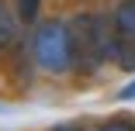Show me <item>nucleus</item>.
Returning <instances> with one entry per match:
<instances>
[{
    "instance_id": "1",
    "label": "nucleus",
    "mask_w": 135,
    "mask_h": 131,
    "mask_svg": "<svg viewBox=\"0 0 135 131\" xmlns=\"http://www.w3.org/2000/svg\"><path fill=\"white\" fill-rule=\"evenodd\" d=\"M66 31H69L76 72H97L104 62H111V48L118 45L111 14H76L66 24Z\"/></svg>"
},
{
    "instance_id": "2",
    "label": "nucleus",
    "mask_w": 135,
    "mask_h": 131,
    "mask_svg": "<svg viewBox=\"0 0 135 131\" xmlns=\"http://www.w3.org/2000/svg\"><path fill=\"white\" fill-rule=\"evenodd\" d=\"M31 52H35V62L52 72V76H62L73 69V48H69V31L62 21H45L38 24L35 31V41H31Z\"/></svg>"
},
{
    "instance_id": "3",
    "label": "nucleus",
    "mask_w": 135,
    "mask_h": 131,
    "mask_svg": "<svg viewBox=\"0 0 135 131\" xmlns=\"http://www.w3.org/2000/svg\"><path fill=\"white\" fill-rule=\"evenodd\" d=\"M111 21H114L118 38L128 41V45H135V0H121L118 11L111 14Z\"/></svg>"
},
{
    "instance_id": "4",
    "label": "nucleus",
    "mask_w": 135,
    "mask_h": 131,
    "mask_svg": "<svg viewBox=\"0 0 135 131\" xmlns=\"http://www.w3.org/2000/svg\"><path fill=\"white\" fill-rule=\"evenodd\" d=\"M17 14H14V7L7 4V0H0V48H7L14 38H17Z\"/></svg>"
},
{
    "instance_id": "5",
    "label": "nucleus",
    "mask_w": 135,
    "mask_h": 131,
    "mask_svg": "<svg viewBox=\"0 0 135 131\" xmlns=\"http://www.w3.org/2000/svg\"><path fill=\"white\" fill-rule=\"evenodd\" d=\"M111 62L118 66V69H135V45H128V41H121L118 38V45L111 48Z\"/></svg>"
},
{
    "instance_id": "6",
    "label": "nucleus",
    "mask_w": 135,
    "mask_h": 131,
    "mask_svg": "<svg viewBox=\"0 0 135 131\" xmlns=\"http://www.w3.org/2000/svg\"><path fill=\"white\" fill-rule=\"evenodd\" d=\"M38 11H42V0H14V14L21 24H35Z\"/></svg>"
},
{
    "instance_id": "7",
    "label": "nucleus",
    "mask_w": 135,
    "mask_h": 131,
    "mask_svg": "<svg viewBox=\"0 0 135 131\" xmlns=\"http://www.w3.org/2000/svg\"><path fill=\"white\" fill-rule=\"evenodd\" d=\"M97 131H135V124L128 117H107L104 124H97Z\"/></svg>"
},
{
    "instance_id": "8",
    "label": "nucleus",
    "mask_w": 135,
    "mask_h": 131,
    "mask_svg": "<svg viewBox=\"0 0 135 131\" xmlns=\"http://www.w3.org/2000/svg\"><path fill=\"white\" fill-rule=\"evenodd\" d=\"M118 100H135V80H132L128 86H121V90H118Z\"/></svg>"
},
{
    "instance_id": "9",
    "label": "nucleus",
    "mask_w": 135,
    "mask_h": 131,
    "mask_svg": "<svg viewBox=\"0 0 135 131\" xmlns=\"http://www.w3.org/2000/svg\"><path fill=\"white\" fill-rule=\"evenodd\" d=\"M49 131H83L80 124H56V128H49Z\"/></svg>"
}]
</instances>
